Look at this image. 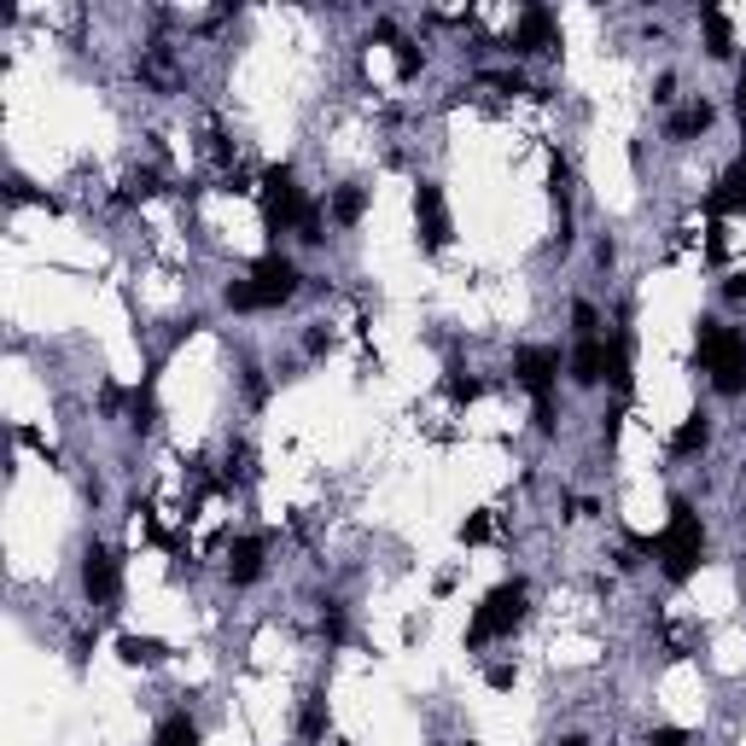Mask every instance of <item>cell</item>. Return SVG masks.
Segmentation results:
<instances>
[{
  "instance_id": "obj_30",
  "label": "cell",
  "mask_w": 746,
  "mask_h": 746,
  "mask_svg": "<svg viewBox=\"0 0 746 746\" xmlns=\"http://www.w3.org/2000/svg\"><path fill=\"white\" fill-rule=\"evenodd\" d=\"M735 105H741V117H746V70H741V82H735Z\"/></svg>"
},
{
  "instance_id": "obj_28",
  "label": "cell",
  "mask_w": 746,
  "mask_h": 746,
  "mask_svg": "<svg viewBox=\"0 0 746 746\" xmlns=\"http://www.w3.org/2000/svg\"><path fill=\"white\" fill-rule=\"evenodd\" d=\"M653 100H677V76H671V70L659 76V88H653Z\"/></svg>"
},
{
  "instance_id": "obj_5",
  "label": "cell",
  "mask_w": 746,
  "mask_h": 746,
  "mask_svg": "<svg viewBox=\"0 0 746 746\" xmlns=\"http://www.w3.org/2000/svg\"><path fill=\"white\" fill-rule=\"evenodd\" d=\"M525 624V583L519 577H508V583H496L484 601H478L473 612V630H467V642H490V636H513Z\"/></svg>"
},
{
  "instance_id": "obj_20",
  "label": "cell",
  "mask_w": 746,
  "mask_h": 746,
  "mask_svg": "<svg viewBox=\"0 0 746 746\" xmlns=\"http://www.w3.org/2000/svg\"><path fill=\"white\" fill-rule=\"evenodd\" d=\"M362 187H344V193H333V216H339V222H356V216H362Z\"/></svg>"
},
{
  "instance_id": "obj_17",
  "label": "cell",
  "mask_w": 746,
  "mask_h": 746,
  "mask_svg": "<svg viewBox=\"0 0 746 746\" xmlns=\"http://www.w3.org/2000/svg\"><path fill=\"white\" fill-rule=\"evenodd\" d=\"M717 210H746V164H735V170L723 175V187L712 193Z\"/></svg>"
},
{
  "instance_id": "obj_31",
  "label": "cell",
  "mask_w": 746,
  "mask_h": 746,
  "mask_svg": "<svg viewBox=\"0 0 746 746\" xmlns=\"http://www.w3.org/2000/svg\"><path fill=\"white\" fill-rule=\"evenodd\" d=\"M729 298H735V304H746V280H729Z\"/></svg>"
},
{
  "instance_id": "obj_25",
  "label": "cell",
  "mask_w": 746,
  "mask_h": 746,
  "mask_svg": "<svg viewBox=\"0 0 746 746\" xmlns=\"http://www.w3.org/2000/svg\"><path fill=\"white\" fill-rule=\"evenodd\" d=\"M321 630H327L333 642L344 636V612H339V601H327V612H321Z\"/></svg>"
},
{
  "instance_id": "obj_2",
  "label": "cell",
  "mask_w": 746,
  "mask_h": 746,
  "mask_svg": "<svg viewBox=\"0 0 746 746\" xmlns=\"http://www.w3.org/2000/svg\"><path fill=\"white\" fill-rule=\"evenodd\" d=\"M292 292H298V263L269 251L251 263V280H234L222 298H228V309H280Z\"/></svg>"
},
{
  "instance_id": "obj_15",
  "label": "cell",
  "mask_w": 746,
  "mask_h": 746,
  "mask_svg": "<svg viewBox=\"0 0 746 746\" xmlns=\"http://www.w3.org/2000/svg\"><path fill=\"white\" fill-rule=\"evenodd\" d=\"M607 379L618 385V397H630V339L624 333L607 344Z\"/></svg>"
},
{
  "instance_id": "obj_12",
  "label": "cell",
  "mask_w": 746,
  "mask_h": 746,
  "mask_svg": "<svg viewBox=\"0 0 746 746\" xmlns=\"http://www.w3.org/2000/svg\"><path fill=\"white\" fill-rule=\"evenodd\" d=\"M700 24H706V53H712V59H729V53H735V30H729V18H723L717 6H700Z\"/></svg>"
},
{
  "instance_id": "obj_19",
  "label": "cell",
  "mask_w": 746,
  "mask_h": 746,
  "mask_svg": "<svg viewBox=\"0 0 746 746\" xmlns=\"http://www.w3.org/2000/svg\"><path fill=\"white\" fill-rule=\"evenodd\" d=\"M298 735H304V741H321V735H327V700H321V694L304 706V717H298Z\"/></svg>"
},
{
  "instance_id": "obj_9",
  "label": "cell",
  "mask_w": 746,
  "mask_h": 746,
  "mask_svg": "<svg viewBox=\"0 0 746 746\" xmlns=\"http://www.w3.org/2000/svg\"><path fill=\"white\" fill-rule=\"evenodd\" d=\"M554 47V12L548 6H525L519 30H513V53H548Z\"/></svg>"
},
{
  "instance_id": "obj_29",
  "label": "cell",
  "mask_w": 746,
  "mask_h": 746,
  "mask_svg": "<svg viewBox=\"0 0 746 746\" xmlns=\"http://www.w3.org/2000/svg\"><path fill=\"white\" fill-rule=\"evenodd\" d=\"M490 688H513V665H490Z\"/></svg>"
},
{
  "instance_id": "obj_22",
  "label": "cell",
  "mask_w": 746,
  "mask_h": 746,
  "mask_svg": "<svg viewBox=\"0 0 746 746\" xmlns=\"http://www.w3.org/2000/svg\"><path fill=\"white\" fill-rule=\"evenodd\" d=\"M490 531H496V525H490V513H473V519L461 525V543H490Z\"/></svg>"
},
{
  "instance_id": "obj_21",
  "label": "cell",
  "mask_w": 746,
  "mask_h": 746,
  "mask_svg": "<svg viewBox=\"0 0 746 746\" xmlns=\"http://www.w3.org/2000/svg\"><path fill=\"white\" fill-rule=\"evenodd\" d=\"M298 239H304V245H321V239H327V222H321L315 204H304V216H298Z\"/></svg>"
},
{
  "instance_id": "obj_27",
  "label": "cell",
  "mask_w": 746,
  "mask_h": 746,
  "mask_svg": "<svg viewBox=\"0 0 746 746\" xmlns=\"http://www.w3.org/2000/svg\"><path fill=\"white\" fill-rule=\"evenodd\" d=\"M647 746H688V735H682V729H653Z\"/></svg>"
},
{
  "instance_id": "obj_1",
  "label": "cell",
  "mask_w": 746,
  "mask_h": 746,
  "mask_svg": "<svg viewBox=\"0 0 746 746\" xmlns=\"http://www.w3.org/2000/svg\"><path fill=\"white\" fill-rule=\"evenodd\" d=\"M694 356L712 368V385L723 397H741L746 391V339L735 327H723V321L706 315V321L694 327Z\"/></svg>"
},
{
  "instance_id": "obj_23",
  "label": "cell",
  "mask_w": 746,
  "mask_h": 746,
  "mask_svg": "<svg viewBox=\"0 0 746 746\" xmlns=\"http://www.w3.org/2000/svg\"><path fill=\"white\" fill-rule=\"evenodd\" d=\"M478 391H484L478 379H461V373H449V397H455V403H473Z\"/></svg>"
},
{
  "instance_id": "obj_26",
  "label": "cell",
  "mask_w": 746,
  "mask_h": 746,
  "mask_svg": "<svg viewBox=\"0 0 746 746\" xmlns=\"http://www.w3.org/2000/svg\"><path fill=\"white\" fill-rule=\"evenodd\" d=\"M135 193H140V199H146V193H158V175H152V170H135V175H129V199H135Z\"/></svg>"
},
{
  "instance_id": "obj_6",
  "label": "cell",
  "mask_w": 746,
  "mask_h": 746,
  "mask_svg": "<svg viewBox=\"0 0 746 746\" xmlns=\"http://www.w3.org/2000/svg\"><path fill=\"white\" fill-rule=\"evenodd\" d=\"M298 216H304V193H298L292 164H269L263 170V228L269 234H292Z\"/></svg>"
},
{
  "instance_id": "obj_7",
  "label": "cell",
  "mask_w": 746,
  "mask_h": 746,
  "mask_svg": "<svg viewBox=\"0 0 746 746\" xmlns=\"http://www.w3.org/2000/svg\"><path fill=\"white\" fill-rule=\"evenodd\" d=\"M117 583H123V572H117V554H111L105 543L82 548V595H88L94 607L117 601Z\"/></svg>"
},
{
  "instance_id": "obj_11",
  "label": "cell",
  "mask_w": 746,
  "mask_h": 746,
  "mask_svg": "<svg viewBox=\"0 0 746 746\" xmlns=\"http://www.w3.org/2000/svg\"><path fill=\"white\" fill-rule=\"evenodd\" d=\"M572 379L577 385H601L607 379V344L601 339H583L572 350Z\"/></svg>"
},
{
  "instance_id": "obj_16",
  "label": "cell",
  "mask_w": 746,
  "mask_h": 746,
  "mask_svg": "<svg viewBox=\"0 0 746 746\" xmlns=\"http://www.w3.org/2000/svg\"><path fill=\"white\" fill-rule=\"evenodd\" d=\"M706 438H712L706 414H688V420L677 426V438H671V449H677V455H694V449H706Z\"/></svg>"
},
{
  "instance_id": "obj_18",
  "label": "cell",
  "mask_w": 746,
  "mask_h": 746,
  "mask_svg": "<svg viewBox=\"0 0 746 746\" xmlns=\"http://www.w3.org/2000/svg\"><path fill=\"white\" fill-rule=\"evenodd\" d=\"M117 653H123V665H152L164 653V642L158 636H117Z\"/></svg>"
},
{
  "instance_id": "obj_4",
  "label": "cell",
  "mask_w": 746,
  "mask_h": 746,
  "mask_svg": "<svg viewBox=\"0 0 746 746\" xmlns=\"http://www.w3.org/2000/svg\"><path fill=\"white\" fill-rule=\"evenodd\" d=\"M513 379L537 397V432H554V379H560V350L548 344H525L513 356Z\"/></svg>"
},
{
  "instance_id": "obj_32",
  "label": "cell",
  "mask_w": 746,
  "mask_h": 746,
  "mask_svg": "<svg viewBox=\"0 0 746 746\" xmlns=\"http://www.w3.org/2000/svg\"><path fill=\"white\" fill-rule=\"evenodd\" d=\"M554 746H589V741H583V735H566V741H554Z\"/></svg>"
},
{
  "instance_id": "obj_8",
  "label": "cell",
  "mask_w": 746,
  "mask_h": 746,
  "mask_svg": "<svg viewBox=\"0 0 746 746\" xmlns=\"http://www.w3.org/2000/svg\"><path fill=\"white\" fill-rule=\"evenodd\" d=\"M414 216H420V239H426V251H443L449 245V210H443V187L438 181H420L414 187Z\"/></svg>"
},
{
  "instance_id": "obj_3",
  "label": "cell",
  "mask_w": 746,
  "mask_h": 746,
  "mask_svg": "<svg viewBox=\"0 0 746 746\" xmlns=\"http://www.w3.org/2000/svg\"><path fill=\"white\" fill-rule=\"evenodd\" d=\"M659 554V566L671 583H688V577L700 572V554H706V531H700V513L688 508V502H671V525H665V537L653 543Z\"/></svg>"
},
{
  "instance_id": "obj_14",
  "label": "cell",
  "mask_w": 746,
  "mask_h": 746,
  "mask_svg": "<svg viewBox=\"0 0 746 746\" xmlns=\"http://www.w3.org/2000/svg\"><path fill=\"white\" fill-rule=\"evenodd\" d=\"M158 746H199V723L187 712H170L158 723Z\"/></svg>"
},
{
  "instance_id": "obj_13",
  "label": "cell",
  "mask_w": 746,
  "mask_h": 746,
  "mask_svg": "<svg viewBox=\"0 0 746 746\" xmlns=\"http://www.w3.org/2000/svg\"><path fill=\"white\" fill-rule=\"evenodd\" d=\"M712 105L706 100H694V105H682L677 117H671V140H694V135H706V129H712Z\"/></svg>"
},
{
  "instance_id": "obj_10",
  "label": "cell",
  "mask_w": 746,
  "mask_h": 746,
  "mask_svg": "<svg viewBox=\"0 0 746 746\" xmlns=\"http://www.w3.org/2000/svg\"><path fill=\"white\" fill-rule=\"evenodd\" d=\"M228 577H234V583H257V577H263V537H239V543L228 548Z\"/></svg>"
},
{
  "instance_id": "obj_24",
  "label": "cell",
  "mask_w": 746,
  "mask_h": 746,
  "mask_svg": "<svg viewBox=\"0 0 746 746\" xmlns=\"http://www.w3.org/2000/svg\"><path fill=\"white\" fill-rule=\"evenodd\" d=\"M572 321H577V333H583V339H595V321H601V315H595V304H577Z\"/></svg>"
}]
</instances>
